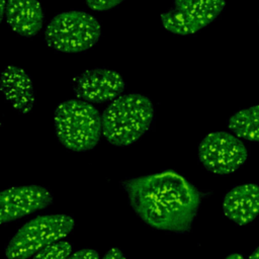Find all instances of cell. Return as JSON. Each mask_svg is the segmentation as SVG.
<instances>
[{"label": "cell", "mask_w": 259, "mask_h": 259, "mask_svg": "<svg viewBox=\"0 0 259 259\" xmlns=\"http://www.w3.org/2000/svg\"><path fill=\"white\" fill-rule=\"evenodd\" d=\"M73 246L70 242L59 240L39 250L32 259H67L72 254Z\"/></svg>", "instance_id": "5bb4252c"}, {"label": "cell", "mask_w": 259, "mask_h": 259, "mask_svg": "<svg viewBox=\"0 0 259 259\" xmlns=\"http://www.w3.org/2000/svg\"><path fill=\"white\" fill-rule=\"evenodd\" d=\"M55 133L68 150L86 152L93 149L102 134V118L91 103L69 99L60 103L54 115Z\"/></svg>", "instance_id": "3957f363"}, {"label": "cell", "mask_w": 259, "mask_h": 259, "mask_svg": "<svg viewBox=\"0 0 259 259\" xmlns=\"http://www.w3.org/2000/svg\"><path fill=\"white\" fill-rule=\"evenodd\" d=\"M75 226L68 214L37 215L13 235L5 247L7 259H27L42 248L68 236Z\"/></svg>", "instance_id": "5b68a950"}, {"label": "cell", "mask_w": 259, "mask_h": 259, "mask_svg": "<svg viewBox=\"0 0 259 259\" xmlns=\"http://www.w3.org/2000/svg\"><path fill=\"white\" fill-rule=\"evenodd\" d=\"M134 211L154 229L174 234L191 230L201 193L181 174L166 170L120 182Z\"/></svg>", "instance_id": "6da1fadb"}, {"label": "cell", "mask_w": 259, "mask_h": 259, "mask_svg": "<svg viewBox=\"0 0 259 259\" xmlns=\"http://www.w3.org/2000/svg\"><path fill=\"white\" fill-rule=\"evenodd\" d=\"M225 259H246V258L240 253H232V254L228 255Z\"/></svg>", "instance_id": "d6986e66"}, {"label": "cell", "mask_w": 259, "mask_h": 259, "mask_svg": "<svg viewBox=\"0 0 259 259\" xmlns=\"http://www.w3.org/2000/svg\"><path fill=\"white\" fill-rule=\"evenodd\" d=\"M228 128L242 140L259 143V105L235 112L227 121Z\"/></svg>", "instance_id": "4fadbf2b"}, {"label": "cell", "mask_w": 259, "mask_h": 259, "mask_svg": "<svg viewBox=\"0 0 259 259\" xmlns=\"http://www.w3.org/2000/svg\"><path fill=\"white\" fill-rule=\"evenodd\" d=\"M1 2V8H0V20L3 19V17H5V13H6V8H7V0H0Z\"/></svg>", "instance_id": "ac0fdd59"}, {"label": "cell", "mask_w": 259, "mask_h": 259, "mask_svg": "<svg viewBox=\"0 0 259 259\" xmlns=\"http://www.w3.org/2000/svg\"><path fill=\"white\" fill-rule=\"evenodd\" d=\"M225 6L226 0H174L161 15V22L174 34H193L210 24Z\"/></svg>", "instance_id": "52a82bcc"}, {"label": "cell", "mask_w": 259, "mask_h": 259, "mask_svg": "<svg viewBox=\"0 0 259 259\" xmlns=\"http://www.w3.org/2000/svg\"><path fill=\"white\" fill-rule=\"evenodd\" d=\"M5 18L14 32L31 37L44 24V11L38 0H7Z\"/></svg>", "instance_id": "7c38bea8"}, {"label": "cell", "mask_w": 259, "mask_h": 259, "mask_svg": "<svg viewBox=\"0 0 259 259\" xmlns=\"http://www.w3.org/2000/svg\"><path fill=\"white\" fill-rule=\"evenodd\" d=\"M67 259H99V254L93 249H80L71 254Z\"/></svg>", "instance_id": "2e32d148"}, {"label": "cell", "mask_w": 259, "mask_h": 259, "mask_svg": "<svg viewBox=\"0 0 259 259\" xmlns=\"http://www.w3.org/2000/svg\"><path fill=\"white\" fill-rule=\"evenodd\" d=\"M71 88L78 99L89 103H105L121 95L125 82L116 71L96 68L76 75L71 80Z\"/></svg>", "instance_id": "ba28073f"}, {"label": "cell", "mask_w": 259, "mask_h": 259, "mask_svg": "<svg viewBox=\"0 0 259 259\" xmlns=\"http://www.w3.org/2000/svg\"><path fill=\"white\" fill-rule=\"evenodd\" d=\"M101 118L102 135L107 142L116 147H126L150 130L154 105L143 94H123L110 102Z\"/></svg>", "instance_id": "7a4b0ae2"}, {"label": "cell", "mask_w": 259, "mask_h": 259, "mask_svg": "<svg viewBox=\"0 0 259 259\" xmlns=\"http://www.w3.org/2000/svg\"><path fill=\"white\" fill-rule=\"evenodd\" d=\"M248 259H259V246L251 253V255L248 257Z\"/></svg>", "instance_id": "ffe728a7"}, {"label": "cell", "mask_w": 259, "mask_h": 259, "mask_svg": "<svg viewBox=\"0 0 259 259\" xmlns=\"http://www.w3.org/2000/svg\"><path fill=\"white\" fill-rule=\"evenodd\" d=\"M223 211L239 226L253 222L259 214V186L245 183L232 187L224 196Z\"/></svg>", "instance_id": "30bf717a"}, {"label": "cell", "mask_w": 259, "mask_h": 259, "mask_svg": "<svg viewBox=\"0 0 259 259\" xmlns=\"http://www.w3.org/2000/svg\"><path fill=\"white\" fill-rule=\"evenodd\" d=\"M53 202L52 192L40 185L13 186L4 189L0 196L2 225L44 209Z\"/></svg>", "instance_id": "9c48e42d"}, {"label": "cell", "mask_w": 259, "mask_h": 259, "mask_svg": "<svg viewBox=\"0 0 259 259\" xmlns=\"http://www.w3.org/2000/svg\"><path fill=\"white\" fill-rule=\"evenodd\" d=\"M102 259H125V257L118 248H111L106 252Z\"/></svg>", "instance_id": "e0dca14e"}, {"label": "cell", "mask_w": 259, "mask_h": 259, "mask_svg": "<svg viewBox=\"0 0 259 259\" xmlns=\"http://www.w3.org/2000/svg\"><path fill=\"white\" fill-rule=\"evenodd\" d=\"M123 0H86V4L89 8L95 11H106L109 10Z\"/></svg>", "instance_id": "9a60e30c"}, {"label": "cell", "mask_w": 259, "mask_h": 259, "mask_svg": "<svg viewBox=\"0 0 259 259\" xmlns=\"http://www.w3.org/2000/svg\"><path fill=\"white\" fill-rule=\"evenodd\" d=\"M248 158V151L242 139L228 132H212L206 135L198 146V159L202 166L217 175H228Z\"/></svg>", "instance_id": "8992f818"}, {"label": "cell", "mask_w": 259, "mask_h": 259, "mask_svg": "<svg viewBox=\"0 0 259 259\" xmlns=\"http://www.w3.org/2000/svg\"><path fill=\"white\" fill-rule=\"evenodd\" d=\"M101 35L99 21L87 12L72 10L55 15L45 30L48 47L62 53H81L94 47Z\"/></svg>", "instance_id": "277c9868"}, {"label": "cell", "mask_w": 259, "mask_h": 259, "mask_svg": "<svg viewBox=\"0 0 259 259\" xmlns=\"http://www.w3.org/2000/svg\"><path fill=\"white\" fill-rule=\"evenodd\" d=\"M1 90L5 99L21 114L28 113L35 101L32 79L22 68L8 65L1 73Z\"/></svg>", "instance_id": "8fae6325"}]
</instances>
